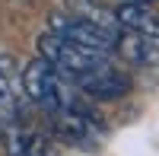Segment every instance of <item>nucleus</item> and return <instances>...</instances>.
<instances>
[{"instance_id":"nucleus-7","label":"nucleus","mask_w":159,"mask_h":156,"mask_svg":"<svg viewBox=\"0 0 159 156\" xmlns=\"http://www.w3.org/2000/svg\"><path fill=\"white\" fill-rule=\"evenodd\" d=\"M67 13L76 16V19L92 22V25H102V29H108V32H118V29H121L118 19H115V13H111L108 7L96 3V0H67Z\"/></svg>"},{"instance_id":"nucleus-1","label":"nucleus","mask_w":159,"mask_h":156,"mask_svg":"<svg viewBox=\"0 0 159 156\" xmlns=\"http://www.w3.org/2000/svg\"><path fill=\"white\" fill-rule=\"evenodd\" d=\"M19 86H22V96L29 99L32 105H38L48 118L64 112V108H76L80 105L73 89H70V80L54 64H48L45 57L25 64V70L19 73Z\"/></svg>"},{"instance_id":"nucleus-9","label":"nucleus","mask_w":159,"mask_h":156,"mask_svg":"<svg viewBox=\"0 0 159 156\" xmlns=\"http://www.w3.org/2000/svg\"><path fill=\"white\" fill-rule=\"evenodd\" d=\"M143 3H150V0H143Z\"/></svg>"},{"instance_id":"nucleus-5","label":"nucleus","mask_w":159,"mask_h":156,"mask_svg":"<svg viewBox=\"0 0 159 156\" xmlns=\"http://www.w3.org/2000/svg\"><path fill=\"white\" fill-rule=\"evenodd\" d=\"M76 83H80V89H83L86 96H96V99H118V96H124L130 89V80L115 67L111 61H105L96 70L83 73Z\"/></svg>"},{"instance_id":"nucleus-2","label":"nucleus","mask_w":159,"mask_h":156,"mask_svg":"<svg viewBox=\"0 0 159 156\" xmlns=\"http://www.w3.org/2000/svg\"><path fill=\"white\" fill-rule=\"evenodd\" d=\"M38 51H42V57H45L48 64H54V67L67 76V80H80L83 73L96 70L99 64L108 61L105 51L76 45V42H70V38H64V35L51 32V29L38 35Z\"/></svg>"},{"instance_id":"nucleus-4","label":"nucleus","mask_w":159,"mask_h":156,"mask_svg":"<svg viewBox=\"0 0 159 156\" xmlns=\"http://www.w3.org/2000/svg\"><path fill=\"white\" fill-rule=\"evenodd\" d=\"M22 86H19V70L13 57L0 54V127L13 121H22Z\"/></svg>"},{"instance_id":"nucleus-8","label":"nucleus","mask_w":159,"mask_h":156,"mask_svg":"<svg viewBox=\"0 0 159 156\" xmlns=\"http://www.w3.org/2000/svg\"><path fill=\"white\" fill-rule=\"evenodd\" d=\"M118 48H121L130 61L143 64V67H159V42H153V38L124 35V38H118Z\"/></svg>"},{"instance_id":"nucleus-6","label":"nucleus","mask_w":159,"mask_h":156,"mask_svg":"<svg viewBox=\"0 0 159 156\" xmlns=\"http://www.w3.org/2000/svg\"><path fill=\"white\" fill-rule=\"evenodd\" d=\"M115 19L124 32L159 42V13L150 10V3L143 0H121V7L115 10Z\"/></svg>"},{"instance_id":"nucleus-3","label":"nucleus","mask_w":159,"mask_h":156,"mask_svg":"<svg viewBox=\"0 0 159 156\" xmlns=\"http://www.w3.org/2000/svg\"><path fill=\"white\" fill-rule=\"evenodd\" d=\"M51 32H57L64 38H70L76 45H86V48H96V51H105V54H111L118 51V32H108L102 29V25H92L86 19H76V16H54L51 19Z\"/></svg>"}]
</instances>
